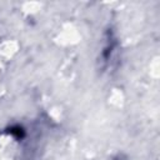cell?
Returning <instances> with one entry per match:
<instances>
[{
	"mask_svg": "<svg viewBox=\"0 0 160 160\" xmlns=\"http://www.w3.org/2000/svg\"><path fill=\"white\" fill-rule=\"evenodd\" d=\"M10 132L12 135H15L16 138H21L24 135V132H22V130L20 128H12V129H10Z\"/></svg>",
	"mask_w": 160,
	"mask_h": 160,
	"instance_id": "cell-1",
	"label": "cell"
}]
</instances>
